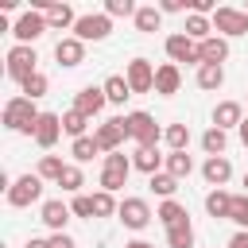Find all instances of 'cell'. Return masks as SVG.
Wrapping results in <instances>:
<instances>
[{"label":"cell","instance_id":"c3c4849f","mask_svg":"<svg viewBox=\"0 0 248 248\" xmlns=\"http://www.w3.org/2000/svg\"><path fill=\"white\" fill-rule=\"evenodd\" d=\"M240 143H244V147H248V120H244V124H240Z\"/></svg>","mask_w":248,"mask_h":248},{"label":"cell","instance_id":"cb8c5ba5","mask_svg":"<svg viewBox=\"0 0 248 248\" xmlns=\"http://www.w3.org/2000/svg\"><path fill=\"white\" fill-rule=\"evenodd\" d=\"M229 209H232V194H225V190H209V194H205V213H209V217L229 221Z\"/></svg>","mask_w":248,"mask_h":248},{"label":"cell","instance_id":"7a4b0ae2","mask_svg":"<svg viewBox=\"0 0 248 248\" xmlns=\"http://www.w3.org/2000/svg\"><path fill=\"white\" fill-rule=\"evenodd\" d=\"M124 136H128V140H136L140 147H159L163 128L155 124V116H151V112H128V116H124Z\"/></svg>","mask_w":248,"mask_h":248},{"label":"cell","instance_id":"30bf717a","mask_svg":"<svg viewBox=\"0 0 248 248\" xmlns=\"http://www.w3.org/2000/svg\"><path fill=\"white\" fill-rule=\"evenodd\" d=\"M167 58L178 66V62H194V66H202V54H198V43L190 39V35H167Z\"/></svg>","mask_w":248,"mask_h":248},{"label":"cell","instance_id":"f907efd6","mask_svg":"<svg viewBox=\"0 0 248 248\" xmlns=\"http://www.w3.org/2000/svg\"><path fill=\"white\" fill-rule=\"evenodd\" d=\"M244 12H248V8H244Z\"/></svg>","mask_w":248,"mask_h":248},{"label":"cell","instance_id":"f546056e","mask_svg":"<svg viewBox=\"0 0 248 248\" xmlns=\"http://www.w3.org/2000/svg\"><path fill=\"white\" fill-rule=\"evenodd\" d=\"M85 124H89V116H85V112H78V108L62 112V132H66V136L81 140V136H85Z\"/></svg>","mask_w":248,"mask_h":248},{"label":"cell","instance_id":"4316f807","mask_svg":"<svg viewBox=\"0 0 248 248\" xmlns=\"http://www.w3.org/2000/svg\"><path fill=\"white\" fill-rule=\"evenodd\" d=\"M136 31H143V35H151V31H159V23H163V12L155 8V4H147V8H140L136 16Z\"/></svg>","mask_w":248,"mask_h":248},{"label":"cell","instance_id":"6da1fadb","mask_svg":"<svg viewBox=\"0 0 248 248\" xmlns=\"http://www.w3.org/2000/svg\"><path fill=\"white\" fill-rule=\"evenodd\" d=\"M39 108H35V101H27V97H12L8 105H4V128L8 132H19V136H31L35 140V128H39Z\"/></svg>","mask_w":248,"mask_h":248},{"label":"cell","instance_id":"74e56055","mask_svg":"<svg viewBox=\"0 0 248 248\" xmlns=\"http://www.w3.org/2000/svg\"><path fill=\"white\" fill-rule=\"evenodd\" d=\"M58 186H62L66 194H74V198H78V190L85 186V178H81V170H78V167H70V163H66V170H62V178H58Z\"/></svg>","mask_w":248,"mask_h":248},{"label":"cell","instance_id":"7402d4cb","mask_svg":"<svg viewBox=\"0 0 248 248\" xmlns=\"http://www.w3.org/2000/svg\"><path fill=\"white\" fill-rule=\"evenodd\" d=\"M132 167L143 174H159V167H167V155H159V147H136Z\"/></svg>","mask_w":248,"mask_h":248},{"label":"cell","instance_id":"836d02e7","mask_svg":"<svg viewBox=\"0 0 248 248\" xmlns=\"http://www.w3.org/2000/svg\"><path fill=\"white\" fill-rule=\"evenodd\" d=\"M225 143H229V136H225L221 128H205L202 147H205V155H209V159H213V155H225Z\"/></svg>","mask_w":248,"mask_h":248},{"label":"cell","instance_id":"60d3db41","mask_svg":"<svg viewBox=\"0 0 248 248\" xmlns=\"http://www.w3.org/2000/svg\"><path fill=\"white\" fill-rule=\"evenodd\" d=\"M70 209H74V217H85V221H93V217H97V205H93V198H89V194H78V198L70 202Z\"/></svg>","mask_w":248,"mask_h":248},{"label":"cell","instance_id":"484cf974","mask_svg":"<svg viewBox=\"0 0 248 248\" xmlns=\"http://www.w3.org/2000/svg\"><path fill=\"white\" fill-rule=\"evenodd\" d=\"M155 221H163L167 229H174V225H182V221H190V213H186V209H182V205H178V202L170 198V202H163V205L155 209Z\"/></svg>","mask_w":248,"mask_h":248},{"label":"cell","instance_id":"e575fe53","mask_svg":"<svg viewBox=\"0 0 248 248\" xmlns=\"http://www.w3.org/2000/svg\"><path fill=\"white\" fill-rule=\"evenodd\" d=\"M70 155H74L78 163H89L93 155H101V147H97V140H93V136H81V140H74V143H70Z\"/></svg>","mask_w":248,"mask_h":248},{"label":"cell","instance_id":"bcb514c9","mask_svg":"<svg viewBox=\"0 0 248 248\" xmlns=\"http://www.w3.org/2000/svg\"><path fill=\"white\" fill-rule=\"evenodd\" d=\"M27 248H50V240H35V236H31V240H27Z\"/></svg>","mask_w":248,"mask_h":248},{"label":"cell","instance_id":"7dc6e473","mask_svg":"<svg viewBox=\"0 0 248 248\" xmlns=\"http://www.w3.org/2000/svg\"><path fill=\"white\" fill-rule=\"evenodd\" d=\"M124 248H155V244H147V240H128Z\"/></svg>","mask_w":248,"mask_h":248},{"label":"cell","instance_id":"7c38bea8","mask_svg":"<svg viewBox=\"0 0 248 248\" xmlns=\"http://www.w3.org/2000/svg\"><path fill=\"white\" fill-rule=\"evenodd\" d=\"M93 140H97V147H101L105 155L120 151V143L128 140V136H124V116H116V120H105V124L93 132Z\"/></svg>","mask_w":248,"mask_h":248},{"label":"cell","instance_id":"4fadbf2b","mask_svg":"<svg viewBox=\"0 0 248 248\" xmlns=\"http://www.w3.org/2000/svg\"><path fill=\"white\" fill-rule=\"evenodd\" d=\"M54 58H58V66H66V70H74V66H81L85 62V43L81 39H58L54 43Z\"/></svg>","mask_w":248,"mask_h":248},{"label":"cell","instance_id":"83f0119b","mask_svg":"<svg viewBox=\"0 0 248 248\" xmlns=\"http://www.w3.org/2000/svg\"><path fill=\"white\" fill-rule=\"evenodd\" d=\"M167 248H194V225L182 221V225L167 229Z\"/></svg>","mask_w":248,"mask_h":248},{"label":"cell","instance_id":"8fae6325","mask_svg":"<svg viewBox=\"0 0 248 248\" xmlns=\"http://www.w3.org/2000/svg\"><path fill=\"white\" fill-rule=\"evenodd\" d=\"M124 78H128L132 93H151V89H155V66H151L147 58H132Z\"/></svg>","mask_w":248,"mask_h":248},{"label":"cell","instance_id":"d4e9b609","mask_svg":"<svg viewBox=\"0 0 248 248\" xmlns=\"http://www.w3.org/2000/svg\"><path fill=\"white\" fill-rule=\"evenodd\" d=\"M105 97H108V105H124L128 97H132V85H128V78H120V74H112V78H105Z\"/></svg>","mask_w":248,"mask_h":248},{"label":"cell","instance_id":"ba28073f","mask_svg":"<svg viewBox=\"0 0 248 248\" xmlns=\"http://www.w3.org/2000/svg\"><path fill=\"white\" fill-rule=\"evenodd\" d=\"M43 31H46V16H43L39 8L23 12V16H19L16 23H12V35H16V39H19L23 46H31V43H35V39H39Z\"/></svg>","mask_w":248,"mask_h":248},{"label":"cell","instance_id":"44dd1931","mask_svg":"<svg viewBox=\"0 0 248 248\" xmlns=\"http://www.w3.org/2000/svg\"><path fill=\"white\" fill-rule=\"evenodd\" d=\"M39 12L46 16V27H74L78 23V16H74V8L70 4H39Z\"/></svg>","mask_w":248,"mask_h":248},{"label":"cell","instance_id":"8d00e7d4","mask_svg":"<svg viewBox=\"0 0 248 248\" xmlns=\"http://www.w3.org/2000/svg\"><path fill=\"white\" fill-rule=\"evenodd\" d=\"M46 93V74H31L23 85H19V97H27V101H35V97H43Z\"/></svg>","mask_w":248,"mask_h":248},{"label":"cell","instance_id":"ffe728a7","mask_svg":"<svg viewBox=\"0 0 248 248\" xmlns=\"http://www.w3.org/2000/svg\"><path fill=\"white\" fill-rule=\"evenodd\" d=\"M240 124H244V112H240L236 101H221V105L213 108V128L229 132V128H240Z\"/></svg>","mask_w":248,"mask_h":248},{"label":"cell","instance_id":"f1b7e54d","mask_svg":"<svg viewBox=\"0 0 248 248\" xmlns=\"http://www.w3.org/2000/svg\"><path fill=\"white\" fill-rule=\"evenodd\" d=\"M198 89H221L225 85V70L221 66H198Z\"/></svg>","mask_w":248,"mask_h":248},{"label":"cell","instance_id":"d6986e66","mask_svg":"<svg viewBox=\"0 0 248 248\" xmlns=\"http://www.w3.org/2000/svg\"><path fill=\"white\" fill-rule=\"evenodd\" d=\"M198 54H202V66H221L229 58V43L221 35H209L205 43H198Z\"/></svg>","mask_w":248,"mask_h":248},{"label":"cell","instance_id":"277c9868","mask_svg":"<svg viewBox=\"0 0 248 248\" xmlns=\"http://www.w3.org/2000/svg\"><path fill=\"white\" fill-rule=\"evenodd\" d=\"M132 170H136V167H132V159H128V155H120V151L105 155V167H101V190L116 194V190L128 182V174H132Z\"/></svg>","mask_w":248,"mask_h":248},{"label":"cell","instance_id":"f6af8a7d","mask_svg":"<svg viewBox=\"0 0 248 248\" xmlns=\"http://www.w3.org/2000/svg\"><path fill=\"white\" fill-rule=\"evenodd\" d=\"M225 248H248V232H244V229H240V232H232V240H229Z\"/></svg>","mask_w":248,"mask_h":248},{"label":"cell","instance_id":"4dcf8cb0","mask_svg":"<svg viewBox=\"0 0 248 248\" xmlns=\"http://www.w3.org/2000/svg\"><path fill=\"white\" fill-rule=\"evenodd\" d=\"M163 140H167L170 151H186V147H190V128H186V124H167Z\"/></svg>","mask_w":248,"mask_h":248},{"label":"cell","instance_id":"8992f818","mask_svg":"<svg viewBox=\"0 0 248 248\" xmlns=\"http://www.w3.org/2000/svg\"><path fill=\"white\" fill-rule=\"evenodd\" d=\"M108 31H112V19L105 12L78 16V23H74V39H81V43H101V39H108Z\"/></svg>","mask_w":248,"mask_h":248},{"label":"cell","instance_id":"2e32d148","mask_svg":"<svg viewBox=\"0 0 248 248\" xmlns=\"http://www.w3.org/2000/svg\"><path fill=\"white\" fill-rule=\"evenodd\" d=\"M202 178H205L213 190H221V186L232 178V163H229L225 155H213V159H205V163H202Z\"/></svg>","mask_w":248,"mask_h":248},{"label":"cell","instance_id":"52a82bcc","mask_svg":"<svg viewBox=\"0 0 248 248\" xmlns=\"http://www.w3.org/2000/svg\"><path fill=\"white\" fill-rule=\"evenodd\" d=\"M213 31H221V39H236V35H248V12L240 8H217L213 12Z\"/></svg>","mask_w":248,"mask_h":248},{"label":"cell","instance_id":"e0dca14e","mask_svg":"<svg viewBox=\"0 0 248 248\" xmlns=\"http://www.w3.org/2000/svg\"><path fill=\"white\" fill-rule=\"evenodd\" d=\"M70 213H74V209H70L66 202L50 198V202H43V217H39V221H43L46 229H54V232H66V221H70Z\"/></svg>","mask_w":248,"mask_h":248},{"label":"cell","instance_id":"ac0fdd59","mask_svg":"<svg viewBox=\"0 0 248 248\" xmlns=\"http://www.w3.org/2000/svg\"><path fill=\"white\" fill-rule=\"evenodd\" d=\"M178 85H182V70H178L174 62H163V66L155 70V93L174 97V93H178Z\"/></svg>","mask_w":248,"mask_h":248},{"label":"cell","instance_id":"d6a6232c","mask_svg":"<svg viewBox=\"0 0 248 248\" xmlns=\"http://www.w3.org/2000/svg\"><path fill=\"white\" fill-rule=\"evenodd\" d=\"M190 170H194V159H190L186 151H170V155H167V174H174V178H190Z\"/></svg>","mask_w":248,"mask_h":248},{"label":"cell","instance_id":"603a6c76","mask_svg":"<svg viewBox=\"0 0 248 248\" xmlns=\"http://www.w3.org/2000/svg\"><path fill=\"white\" fill-rule=\"evenodd\" d=\"M182 35H190L194 43H205V39L213 35V19H209V16H198V12H186V27H182Z\"/></svg>","mask_w":248,"mask_h":248},{"label":"cell","instance_id":"d590c367","mask_svg":"<svg viewBox=\"0 0 248 248\" xmlns=\"http://www.w3.org/2000/svg\"><path fill=\"white\" fill-rule=\"evenodd\" d=\"M151 190H155L163 202H170V198H174V190H178V178H174V174H167V170H159V174H151Z\"/></svg>","mask_w":248,"mask_h":248},{"label":"cell","instance_id":"5b68a950","mask_svg":"<svg viewBox=\"0 0 248 248\" xmlns=\"http://www.w3.org/2000/svg\"><path fill=\"white\" fill-rule=\"evenodd\" d=\"M43 198V178L39 174H19L16 182H12V190H8V205L12 209H27L31 202H39Z\"/></svg>","mask_w":248,"mask_h":248},{"label":"cell","instance_id":"3957f363","mask_svg":"<svg viewBox=\"0 0 248 248\" xmlns=\"http://www.w3.org/2000/svg\"><path fill=\"white\" fill-rule=\"evenodd\" d=\"M4 70H8V78H12V81H19V85H23L31 74H39V54H35V46L16 43V46L8 50V66H4Z\"/></svg>","mask_w":248,"mask_h":248},{"label":"cell","instance_id":"ee69618b","mask_svg":"<svg viewBox=\"0 0 248 248\" xmlns=\"http://www.w3.org/2000/svg\"><path fill=\"white\" fill-rule=\"evenodd\" d=\"M50 248H78V244H74L70 232H54V236H50Z\"/></svg>","mask_w":248,"mask_h":248},{"label":"cell","instance_id":"7bdbcfd3","mask_svg":"<svg viewBox=\"0 0 248 248\" xmlns=\"http://www.w3.org/2000/svg\"><path fill=\"white\" fill-rule=\"evenodd\" d=\"M186 8H190V0H163V4H159V12H163V16H167V12L174 16V12H186Z\"/></svg>","mask_w":248,"mask_h":248},{"label":"cell","instance_id":"ab89813d","mask_svg":"<svg viewBox=\"0 0 248 248\" xmlns=\"http://www.w3.org/2000/svg\"><path fill=\"white\" fill-rule=\"evenodd\" d=\"M229 221H236V225L248 232V194H232V209H229Z\"/></svg>","mask_w":248,"mask_h":248},{"label":"cell","instance_id":"9a60e30c","mask_svg":"<svg viewBox=\"0 0 248 248\" xmlns=\"http://www.w3.org/2000/svg\"><path fill=\"white\" fill-rule=\"evenodd\" d=\"M105 105H108V97H105V89H97V85H85V89H78V97H74V108L85 112L89 120H93Z\"/></svg>","mask_w":248,"mask_h":248},{"label":"cell","instance_id":"1f68e13d","mask_svg":"<svg viewBox=\"0 0 248 248\" xmlns=\"http://www.w3.org/2000/svg\"><path fill=\"white\" fill-rule=\"evenodd\" d=\"M62 170H66V163H62L58 155H43V159H39V170H35V174H39L43 182H58V178H62Z\"/></svg>","mask_w":248,"mask_h":248},{"label":"cell","instance_id":"f35d334b","mask_svg":"<svg viewBox=\"0 0 248 248\" xmlns=\"http://www.w3.org/2000/svg\"><path fill=\"white\" fill-rule=\"evenodd\" d=\"M93 205H97V217H112V213H120V202H116L108 190H97V194H93Z\"/></svg>","mask_w":248,"mask_h":248},{"label":"cell","instance_id":"9c48e42d","mask_svg":"<svg viewBox=\"0 0 248 248\" xmlns=\"http://www.w3.org/2000/svg\"><path fill=\"white\" fill-rule=\"evenodd\" d=\"M116 217L124 221V229H136V232H140V229H147V225H151V217H155V213H151V205H147L143 198H124Z\"/></svg>","mask_w":248,"mask_h":248},{"label":"cell","instance_id":"b9f144b4","mask_svg":"<svg viewBox=\"0 0 248 248\" xmlns=\"http://www.w3.org/2000/svg\"><path fill=\"white\" fill-rule=\"evenodd\" d=\"M140 8L132 4V0H105V16L112 19V16H136Z\"/></svg>","mask_w":248,"mask_h":248},{"label":"cell","instance_id":"681fc988","mask_svg":"<svg viewBox=\"0 0 248 248\" xmlns=\"http://www.w3.org/2000/svg\"><path fill=\"white\" fill-rule=\"evenodd\" d=\"M244 186H248V174H244Z\"/></svg>","mask_w":248,"mask_h":248},{"label":"cell","instance_id":"5bb4252c","mask_svg":"<svg viewBox=\"0 0 248 248\" xmlns=\"http://www.w3.org/2000/svg\"><path fill=\"white\" fill-rule=\"evenodd\" d=\"M58 136H62V116H58V112H43V116H39V128H35V143H39L43 151H50V147L58 143Z\"/></svg>","mask_w":248,"mask_h":248}]
</instances>
